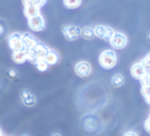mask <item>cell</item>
<instances>
[{"instance_id": "obj_5", "label": "cell", "mask_w": 150, "mask_h": 136, "mask_svg": "<svg viewBox=\"0 0 150 136\" xmlns=\"http://www.w3.org/2000/svg\"><path fill=\"white\" fill-rule=\"evenodd\" d=\"M8 45L13 52L25 50L22 42V35L18 34V33H13L8 37Z\"/></svg>"}, {"instance_id": "obj_17", "label": "cell", "mask_w": 150, "mask_h": 136, "mask_svg": "<svg viewBox=\"0 0 150 136\" xmlns=\"http://www.w3.org/2000/svg\"><path fill=\"white\" fill-rule=\"evenodd\" d=\"M47 0H24L25 5H33L38 8H41Z\"/></svg>"}, {"instance_id": "obj_27", "label": "cell", "mask_w": 150, "mask_h": 136, "mask_svg": "<svg viewBox=\"0 0 150 136\" xmlns=\"http://www.w3.org/2000/svg\"><path fill=\"white\" fill-rule=\"evenodd\" d=\"M51 136H61V134H59V133H53Z\"/></svg>"}, {"instance_id": "obj_2", "label": "cell", "mask_w": 150, "mask_h": 136, "mask_svg": "<svg viewBox=\"0 0 150 136\" xmlns=\"http://www.w3.org/2000/svg\"><path fill=\"white\" fill-rule=\"evenodd\" d=\"M61 31L67 41H76L81 36V29L77 26H73V24H65L62 27Z\"/></svg>"}, {"instance_id": "obj_9", "label": "cell", "mask_w": 150, "mask_h": 136, "mask_svg": "<svg viewBox=\"0 0 150 136\" xmlns=\"http://www.w3.org/2000/svg\"><path fill=\"white\" fill-rule=\"evenodd\" d=\"M22 42H23V45H24L25 50L34 49V47L38 44L37 40H36L31 34H29V33H26V34L22 35Z\"/></svg>"}, {"instance_id": "obj_20", "label": "cell", "mask_w": 150, "mask_h": 136, "mask_svg": "<svg viewBox=\"0 0 150 136\" xmlns=\"http://www.w3.org/2000/svg\"><path fill=\"white\" fill-rule=\"evenodd\" d=\"M142 86H150V75H145L143 78L140 79Z\"/></svg>"}, {"instance_id": "obj_29", "label": "cell", "mask_w": 150, "mask_h": 136, "mask_svg": "<svg viewBox=\"0 0 150 136\" xmlns=\"http://www.w3.org/2000/svg\"><path fill=\"white\" fill-rule=\"evenodd\" d=\"M147 40H148V42L150 43V33L148 34V36H147Z\"/></svg>"}, {"instance_id": "obj_3", "label": "cell", "mask_w": 150, "mask_h": 136, "mask_svg": "<svg viewBox=\"0 0 150 136\" xmlns=\"http://www.w3.org/2000/svg\"><path fill=\"white\" fill-rule=\"evenodd\" d=\"M109 43H110L111 47H112L113 49L120 50V49H124L127 46V44H128V39H127L126 36L124 34H122V33L115 32V34L111 37V39L109 40Z\"/></svg>"}, {"instance_id": "obj_24", "label": "cell", "mask_w": 150, "mask_h": 136, "mask_svg": "<svg viewBox=\"0 0 150 136\" xmlns=\"http://www.w3.org/2000/svg\"><path fill=\"white\" fill-rule=\"evenodd\" d=\"M144 127H145V129H146L147 132H149V133H150V118H148L146 121H145Z\"/></svg>"}, {"instance_id": "obj_6", "label": "cell", "mask_w": 150, "mask_h": 136, "mask_svg": "<svg viewBox=\"0 0 150 136\" xmlns=\"http://www.w3.org/2000/svg\"><path fill=\"white\" fill-rule=\"evenodd\" d=\"M20 98H21V101H22L23 105L28 107V108H33L36 105V103H37V99H36V97L33 95V93H31L29 89H26L21 91Z\"/></svg>"}, {"instance_id": "obj_33", "label": "cell", "mask_w": 150, "mask_h": 136, "mask_svg": "<svg viewBox=\"0 0 150 136\" xmlns=\"http://www.w3.org/2000/svg\"><path fill=\"white\" fill-rule=\"evenodd\" d=\"M1 136H2V135H1Z\"/></svg>"}, {"instance_id": "obj_26", "label": "cell", "mask_w": 150, "mask_h": 136, "mask_svg": "<svg viewBox=\"0 0 150 136\" xmlns=\"http://www.w3.org/2000/svg\"><path fill=\"white\" fill-rule=\"evenodd\" d=\"M122 136H138V134L134 131H127L126 133H124Z\"/></svg>"}, {"instance_id": "obj_19", "label": "cell", "mask_w": 150, "mask_h": 136, "mask_svg": "<svg viewBox=\"0 0 150 136\" xmlns=\"http://www.w3.org/2000/svg\"><path fill=\"white\" fill-rule=\"evenodd\" d=\"M35 65H36V68H37L39 71H41V72H44V71H46L48 69V66H49L47 64V62H46L44 59L38 60V61L35 63Z\"/></svg>"}, {"instance_id": "obj_22", "label": "cell", "mask_w": 150, "mask_h": 136, "mask_svg": "<svg viewBox=\"0 0 150 136\" xmlns=\"http://www.w3.org/2000/svg\"><path fill=\"white\" fill-rule=\"evenodd\" d=\"M6 32V26L2 20H0V37H3V35Z\"/></svg>"}, {"instance_id": "obj_21", "label": "cell", "mask_w": 150, "mask_h": 136, "mask_svg": "<svg viewBox=\"0 0 150 136\" xmlns=\"http://www.w3.org/2000/svg\"><path fill=\"white\" fill-rule=\"evenodd\" d=\"M141 93H142L143 97L146 99L147 97H149L150 96V86H142V89H141Z\"/></svg>"}, {"instance_id": "obj_32", "label": "cell", "mask_w": 150, "mask_h": 136, "mask_svg": "<svg viewBox=\"0 0 150 136\" xmlns=\"http://www.w3.org/2000/svg\"><path fill=\"white\" fill-rule=\"evenodd\" d=\"M149 118H150V115H149Z\"/></svg>"}, {"instance_id": "obj_1", "label": "cell", "mask_w": 150, "mask_h": 136, "mask_svg": "<svg viewBox=\"0 0 150 136\" xmlns=\"http://www.w3.org/2000/svg\"><path fill=\"white\" fill-rule=\"evenodd\" d=\"M117 54L113 50H105L99 56V64L104 69H111L117 65Z\"/></svg>"}, {"instance_id": "obj_7", "label": "cell", "mask_w": 150, "mask_h": 136, "mask_svg": "<svg viewBox=\"0 0 150 136\" xmlns=\"http://www.w3.org/2000/svg\"><path fill=\"white\" fill-rule=\"evenodd\" d=\"M75 72L80 77H87L92 72L91 64L87 61H80L75 65Z\"/></svg>"}, {"instance_id": "obj_15", "label": "cell", "mask_w": 150, "mask_h": 136, "mask_svg": "<svg viewBox=\"0 0 150 136\" xmlns=\"http://www.w3.org/2000/svg\"><path fill=\"white\" fill-rule=\"evenodd\" d=\"M125 83V78L122 74H115L111 78V84L115 87H120Z\"/></svg>"}, {"instance_id": "obj_31", "label": "cell", "mask_w": 150, "mask_h": 136, "mask_svg": "<svg viewBox=\"0 0 150 136\" xmlns=\"http://www.w3.org/2000/svg\"><path fill=\"white\" fill-rule=\"evenodd\" d=\"M22 136H28V135H22Z\"/></svg>"}, {"instance_id": "obj_4", "label": "cell", "mask_w": 150, "mask_h": 136, "mask_svg": "<svg viewBox=\"0 0 150 136\" xmlns=\"http://www.w3.org/2000/svg\"><path fill=\"white\" fill-rule=\"evenodd\" d=\"M94 35L95 37L99 38V39L105 40V41H108L111 39V37L115 34V31L112 30L109 27H104V26H96L94 29Z\"/></svg>"}, {"instance_id": "obj_30", "label": "cell", "mask_w": 150, "mask_h": 136, "mask_svg": "<svg viewBox=\"0 0 150 136\" xmlns=\"http://www.w3.org/2000/svg\"><path fill=\"white\" fill-rule=\"evenodd\" d=\"M2 135V131H1V128H0V136Z\"/></svg>"}, {"instance_id": "obj_16", "label": "cell", "mask_w": 150, "mask_h": 136, "mask_svg": "<svg viewBox=\"0 0 150 136\" xmlns=\"http://www.w3.org/2000/svg\"><path fill=\"white\" fill-rule=\"evenodd\" d=\"M81 36L86 40H92L95 37L94 30L92 28H89V27H86L83 30H81Z\"/></svg>"}, {"instance_id": "obj_10", "label": "cell", "mask_w": 150, "mask_h": 136, "mask_svg": "<svg viewBox=\"0 0 150 136\" xmlns=\"http://www.w3.org/2000/svg\"><path fill=\"white\" fill-rule=\"evenodd\" d=\"M32 51H33L34 55H35L36 59H37V61H38V60H40V59H44V57H45L46 54L48 53L49 49H48L45 45H43V44L38 43L37 45L34 47V49H32Z\"/></svg>"}, {"instance_id": "obj_28", "label": "cell", "mask_w": 150, "mask_h": 136, "mask_svg": "<svg viewBox=\"0 0 150 136\" xmlns=\"http://www.w3.org/2000/svg\"><path fill=\"white\" fill-rule=\"evenodd\" d=\"M146 101L150 104V96H149V97H147V98H146Z\"/></svg>"}, {"instance_id": "obj_14", "label": "cell", "mask_w": 150, "mask_h": 136, "mask_svg": "<svg viewBox=\"0 0 150 136\" xmlns=\"http://www.w3.org/2000/svg\"><path fill=\"white\" fill-rule=\"evenodd\" d=\"M58 54L56 53L55 51H52V50H49L48 53L46 54V56L44 57V60L47 62L48 65H54L58 62Z\"/></svg>"}, {"instance_id": "obj_13", "label": "cell", "mask_w": 150, "mask_h": 136, "mask_svg": "<svg viewBox=\"0 0 150 136\" xmlns=\"http://www.w3.org/2000/svg\"><path fill=\"white\" fill-rule=\"evenodd\" d=\"M24 13L26 15V17L28 18H32L34 16L40 14V8L36 7V6L33 5H25V9H24Z\"/></svg>"}, {"instance_id": "obj_8", "label": "cell", "mask_w": 150, "mask_h": 136, "mask_svg": "<svg viewBox=\"0 0 150 136\" xmlns=\"http://www.w3.org/2000/svg\"><path fill=\"white\" fill-rule=\"evenodd\" d=\"M28 26L34 32H40L44 29L45 27V22H44V18L41 14H38V15L34 16L32 18L28 20Z\"/></svg>"}, {"instance_id": "obj_25", "label": "cell", "mask_w": 150, "mask_h": 136, "mask_svg": "<svg viewBox=\"0 0 150 136\" xmlns=\"http://www.w3.org/2000/svg\"><path fill=\"white\" fill-rule=\"evenodd\" d=\"M141 62H143V63L147 64V65H150V53H149L148 55H147L146 57H145L144 59H143Z\"/></svg>"}, {"instance_id": "obj_11", "label": "cell", "mask_w": 150, "mask_h": 136, "mask_svg": "<svg viewBox=\"0 0 150 136\" xmlns=\"http://www.w3.org/2000/svg\"><path fill=\"white\" fill-rule=\"evenodd\" d=\"M131 74H132V76L134 77V78L139 79V80L146 75L145 74L144 68L141 65V63H136L132 66V68H131Z\"/></svg>"}, {"instance_id": "obj_18", "label": "cell", "mask_w": 150, "mask_h": 136, "mask_svg": "<svg viewBox=\"0 0 150 136\" xmlns=\"http://www.w3.org/2000/svg\"><path fill=\"white\" fill-rule=\"evenodd\" d=\"M81 2H82V0H63L64 5L67 6V8H71V9L79 7V6L81 5Z\"/></svg>"}, {"instance_id": "obj_23", "label": "cell", "mask_w": 150, "mask_h": 136, "mask_svg": "<svg viewBox=\"0 0 150 136\" xmlns=\"http://www.w3.org/2000/svg\"><path fill=\"white\" fill-rule=\"evenodd\" d=\"M7 74H8V76H9L10 78H12V79L16 78V76H18V72H16V71L14 70V69H12V68H10L9 70H8Z\"/></svg>"}, {"instance_id": "obj_12", "label": "cell", "mask_w": 150, "mask_h": 136, "mask_svg": "<svg viewBox=\"0 0 150 136\" xmlns=\"http://www.w3.org/2000/svg\"><path fill=\"white\" fill-rule=\"evenodd\" d=\"M11 59L13 60L14 63L16 64H23L27 61V50L23 51H16L12 53Z\"/></svg>"}]
</instances>
